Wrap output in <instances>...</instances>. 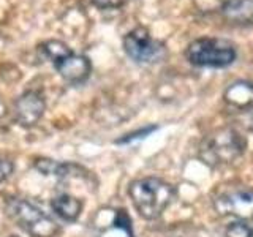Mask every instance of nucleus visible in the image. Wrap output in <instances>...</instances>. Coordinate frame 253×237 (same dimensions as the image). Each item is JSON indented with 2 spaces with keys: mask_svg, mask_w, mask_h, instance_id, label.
Instances as JSON below:
<instances>
[{
  "mask_svg": "<svg viewBox=\"0 0 253 237\" xmlns=\"http://www.w3.org/2000/svg\"><path fill=\"white\" fill-rule=\"evenodd\" d=\"M128 193L134 209L146 220L158 218L174 199L172 185L157 177H144L131 182Z\"/></svg>",
  "mask_w": 253,
  "mask_h": 237,
  "instance_id": "f257e3e1",
  "label": "nucleus"
},
{
  "mask_svg": "<svg viewBox=\"0 0 253 237\" xmlns=\"http://www.w3.org/2000/svg\"><path fill=\"white\" fill-rule=\"evenodd\" d=\"M245 138L234 128H220L206 136L200 146V158L211 168L234 163L245 152Z\"/></svg>",
  "mask_w": 253,
  "mask_h": 237,
  "instance_id": "f03ea898",
  "label": "nucleus"
},
{
  "mask_svg": "<svg viewBox=\"0 0 253 237\" xmlns=\"http://www.w3.org/2000/svg\"><path fill=\"white\" fill-rule=\"evenodd\" d=\"M187 60L200 68H226L237 59L233 43L223 38H198L188 44L185 51Z\"/></svg>",
  "mask_w": 253,
  "mask_h": 237,
  "instance_id": "7ed1b4c3",
  "label": "nucleus"
},
{
  "mask_svg": "<svg viewBox=\"0 0 253 237\" xmlns=\"http://www.w3.org/2000/svg\"><path fill=\"white\" fill-rule=\"evenodd\" d=\"M42 51L67 82L83 84L89 79L92 73L90 60L83 54H75L65 43L57 41V40L46 41L42 46Z\"/></svg>",
  "mask_w": 253,
  "mask_h": 237,
  "instance_id": "20e7f679",
  "label": "nucleus"
},
{
  "mask_svg": "<svg viewBox=\"0 0 253 237\" xmlns=\"http://www.w3.org/2000/svg\"><path fill=\"white\" fill-rule=\"evenodd\" d=\"M6 213L32 237H54L59 233V225L27 199L13 198L6 204Z\"/></svg>",
  "mask_w": 253,
  "mask_h": 237,
  "instance_id": "39448f33",
  "label": "nucleus"
},
{
  "mask_svg": "<svg viewBox=\"0 0 253 237\" xmlns=\"http://www.w3.org/2000/svg\"><path fill=\"white\" fill-rule=\"evenodd\" d=\"M124 51L128 57L139 65L162 62L168 51L160 40L154 38L144 27H136L124 37Z\"/></svg>",
  "mask_w": 253,
  "mask_h": 237,
  "instance_id": "423d86ee",
  "label": "nucleus"
},
{
  "mask_svg": "<svg viewBox=\"0 0 253 237\" xmlns=\"http://www.w3.org/2000/svg\"><path fill=\"white\" fill-rule=\"evenodd\" d=\"M213 207L220 215L253 221V190L234 188L221 193L213 201Z\"/></svg>",
  "mask_w": 253,
  "mask_h": 237,
  "instance_id": "0eeeda50",
  "label": "nucleus"
},
{
  "mask_svg": "<svg viewBox=\"0 0 253 237\" xmlns=\"http://www.w3.org/2000/svg\"><path fill=\"white\" fill-rule=\"evenodd\" d=\"M46 103L42 93L29 90L14 103V117L22 126H34L43 117Z\"/></svg>",
  "mask_w": 253,
  "mask_h": 237,
  "instance_id": "6e6552de",
  "label": "nucleus"
},
{
  "mask_svg": "<svg viewBox=\"0 0 253 237\" xmlns=\"http://www.w3.org/2000/svg\"><path fill=\"white\" fill-rule=\"evenodd\" d=\"M220 13L229 24L250 26L253 24V0H228Z\"/></svg>",
  "mask_w": 253,
  "mask_h": 237,
  "instance_id": "1a4fd4ad",
  "label": "nucleus"
},
{
  "mask_svg": "<svg viewBox=\"0 0 253 237\" xmlns=\"http://www.w3.org/2000/svg\"><path fill=\"white\" fill-rule=\"evenodd\" d=\"M225 101L231 108L247 111L253 108V84L247 81L234 82L228 87L223 95Z\"/></svg>",
  "mask_w": 253,
  "mask_h": 237,
  "instance_id": "9d476101",
  "label": "nucleus"
},
{
  "mask_svg": "<svg viewBox=\"0 0 253 237\" xmlns=\"http://www.w3.org/2000/svg\"><path fill=\"white\" fill-rule=\"evenodd\" d=\"M51 207L57 217L65 221H76L81 215L83 202L71 195H59L51 201Z\"/></svg>",
  "mask_w": 253,
  "mask_h": 237,
  "instance_id": "9b49d317",
  "label": "nucleus"
},
{
  "mask_svg": "<svg viewBox=\"0 0 253 237\" xmlns=\"http://www.w3.org/2000/svg\"><path fill=\"white\" fill-rule=\"evenodd\" d=\"M35 168L43 172L44 176H55V177H67L70 174L71 166L63 164L55 160H49V158H38L35 161Z\"/></svg>",
  "mask_w": 253,
  "mask_h": 237,
  "instance_id": "f8f14e48",
  "label": "nucleus"
},
{
  "mask_svg": "<svg viewBox=\"0 0 253 237\" xmlns=\"http://www.w3.org/2000/svg\"><path fill=\"white\" fill-rule=\"evenodd\" d=\"M225 237H253V226L245 221H236L226 228Z\"/></svg>",
  "mask_w": 253,
  "mask_h": 237,
  "instance_id": "ddd939ff",
  "label": "nucleus"
},
{
  "mask_svg": "<svg viewBox=\"0 0 253 237\" xmlns=\"http://www.w3.org/2000/svg\"><path fill=\"white\" fill-rule=\"evenodd\" d=\"M198 10L211 13V11H221V8L225 6L228 0H193Z\"/></svg>",
  "mask_w": 253,
  "mask_h": 237,
  "instance_id": "4468645a",
  "label": "nucleus"
},
{
  "mask_svg": "<svg viewBox=\"0 0 253 237\" xmlns=\"http://www.w3.org/2000/svg\"><path fill=\"white\" fill-rule=\"evenodd\" d=\"M157 130V126L154 125H150V126H146V128H142V130H138V131H134V133H130V134H126V136H124L122 139H119L116 141L117 144H126V142H131L134 139H141V138H146L147 134H150L152 131Z\"/></svg>",
  "mask_w": 253,
  "mask_h": 237,
  "instance_id": "2eb2a0df",
  "label": "nucleus"
},
{
  "mask_svg": "<svg viewBox=\"0 0 253 237\" xmlns=\"http://www.w3.org/2000/svg\"><path fill=\"white\" fill-rule=\"evenodd\" d=\"M130 0H92V3L100 10H116V8H122Z\"/></svg>",
  "mask_w": 253,
  "mask_h": 237,
  "instance_id": "dca6fc26",
  "label": "nucleus"
},
{
  "mask_svg": "<svg viewBox=\"0 0 253 237\" xmlns=\"http://www.w3.org/2000/svg\"><path fill=\"white\" fill-rule=\"evenodd\" d=\"M13 171H14V164L10 160H6V158H0V182L10 177Z\"/></svg>",
  "mask_w": 253,
  "mask_h": 237,
  "instance_id": "f3484780",
  "label": "nucleus"
},
{
  "mask_svg": "<svg viewBox=\"0 0 253 237\" xmlns=\"http://www.w3.org/2000/svg\"><path fill=\"white\" fill-rule=\"evenodd\" d=\"M5 114H6V109H5V106H3V103L0 101V118H2Z\"/></svg>",
  "mask_w": 253,
  "mask_h": 237,
  "instance_id": "a211bd4d",
  "label": "nucleus"
},
{
  "mask_svg": "<svg viewBox=\"0 0 253 237\" xmlns=\"http://www.w3.org/2000/svg\"><path fill=\"white\" fill-rule=\"evenodd\" d=\"M10 237H18V236H10Z\"/></svg>",
  "mask_w": 253,
  "mask_h": 237,
  "instance_id": "6ab92c4d",
  "label": "nucleus"
}]
</instances>
